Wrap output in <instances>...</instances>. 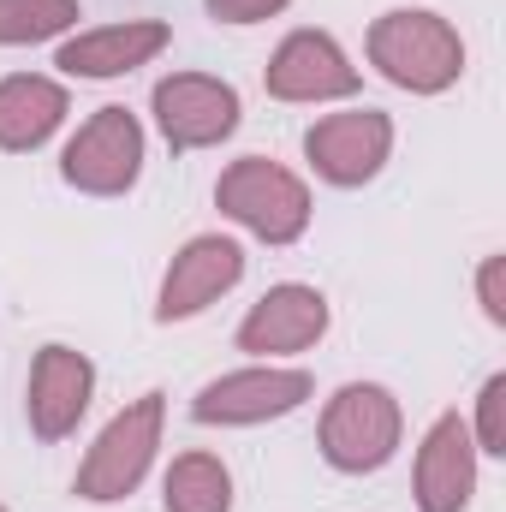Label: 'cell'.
Instances as JSON below:
<instances>
[{"label": "cell", "instance_id": "cell-1", "mask_svg": "<svg viewBox=\"0 0 506 512\" xmlns=\"http://www.w3.org/2000/svg\"><path fill=\"white\" fill-rule=\"evenodd\" d=\"M370 66L411 96H441L465 72V42L441 12H381L370 24Z\"/></svg>", "mask_w": 506, "mask_h": 512}, {"label": "cell", "instance_id": "cell-2", "mask_svg": "<svg viewBox=\"0 0 506 512\" xmlns=\"http://www.w3.org/2000/svg\"><path fill=\"white\" fill-rule=\"evenodd\" d=\"M215 203L227 221H239L245 233H256L262 245H298L310 227V191L298 173H286L268 155H245L221 173Z\"/></svg>", "mask_w": 506, "mask_h": 512}, {"label": "cell", "instance_id": "cell-3", "mask_svg": "<svg viewBox=\"0 0 506 512\" xmlns=\"http://www.w3.org/2000/svg\"><path fill=\"white\" fill-rule=\"evenodd\" d=\"M161 423H167V399H161V393L131 399L126 411L96 435V447L84 453L78 483H72L78 501H96V507L126 501L131 489L149 477V459H155V447H161Z\"/></svg>", "mask_w": 506, "mask_h": 512}, {"label": "cell", "instance_id": "cell-4", "mask_svg": "<svg viewBox=\"0 0 506 512\" xmlns=\"http://www.w3.org/2000/svg\"><path fill=\"white\" fill-rule=\"evenodd\" d=\"M399 399L376 382H346L328 411H322V459L346 477H364V471H381L393 453H399Z\"/></svg>", "mask_w": 506, "mask_h": 512}, {"label": "cell", "instance_id": "cell-5", "mask_svg": "<svg viewBox=\"0 0 506 512\" xmlns=\"http://www.w3.org/2000/svg\"><path fill=\"white\" fill-rule=\"evenodd\" d=\"M143 173V126L126 108H96L60 155V179L90 197H120Z\"/></svg>", "mask_w": 506, "mask_h": 512}, {"label": "cell", "instance_id": "cell-6", "mask_svg": "<svg viewBox=\"0 0 506 512\" xmlns=\"http://www.w3.org/2000/svg\"><path fill=\"white\" fill-rule=\"evenodd\" d=\"M358 66L328 30H292L268 60V96L274 102H340L358 96Z\"/></svg>", "mask_w": 506, "mask_h": 512}, {"label": "cell", "instance_id": "cell-7", "mask_svg": "<svg viewBox=\"0 0 506 512\" xmlns=\"http://www.w3.org/2000/svg\"><path fill=\"white\" fill-rule=\"evenodd\" d=\"M155 126L173 149H209L239 126V90L203 72H173L155 84Z\"/></svg>", "mask_w": 506, "mask_h": 512}, {"label": "cell", "instance_id": "cell-8", "mask_svg": "<svg viewBox=\"0 0 506 512\" xmlns=\"http://www.w3.org/2000/svg\"><path fill=\"white\" fill-rule=\"evenodd\" d=\"M393 149V120L381 108H346L304 131V155L328 185H364L376 179Z\"/></svg>", "mask_w": 506, "mask_h": 512}, {"label": "cell", "instance_id": "cell-9", "mask_svg": "<svg viewBox=\"0 0 506 512\" xmlns=\"http://www.w3.org/2000/svg\"><path fill=\"white\" fill-rule=\"evenodd\" d=\"M310 399V376L304 370H233L221 382H209L191 399V417L197 423H268V417H286Z\"/></svg>", "mask_w": 506, "mask_h": 512}, {"label": "cell", "instance_id": "cell-10", "mask_svg": "<svg viewBox=\"0 0 506 512\" xmlns=\"http://www.w3.org/2000/svg\"><path fill=\"white\" fill-rule=\"evenodd\" d=\"M245 280V251L221 233H203L191 239L185 251L173 256L167 280H161V304H155V322H185L197 310H209L221 292H233Z\"/></svg>", "mask_w": 506, "mask_h": 512}, {"label": "cell", "instance_id": "cell-11", "mask_svg": "<svg viewBox=\"0 0 506 512\" xmlns=\"http://www.w3.org/2000/svg\"><path fill=\"white\" fill-rule=\"evenodd\" d=\"M328 334V298L316 286H268L251 304V316L239 322V352L251 358H274V352H304Z\"/></svg>", "mask_w": 506, "mask_h": 512}, {"label": "cell", "instance_id": "cell-12", "mask_svg": "<svg viewBox=\"0 0 506 512\" xmlns=\"http://www.w3.org/2000/svg\"><path fill=\"white\" fill-rule=\"evenodd\" d=\"M477 495V441L459 411L435 417L417 447V507L423 512H465Z\"/></svg>", "mask_w": 506, "mask_h": 512}, {"label": "cell", "instance_id": "cell-13", "mask_svg": "<svg viewBox=\"0 0 506 512\" xmlns=\"http://www.w3.org/2000/svg\"><path fill=\"white\" fill-rule=\"evenodd\" d=\"M90 393H96V364L72 346H42L36 364H30V429L42 441H66L78 429V417L90 411Z\"/></svg>", "mask_w": 506, "mask_h": 512}, {"label": "cell", "instance_id": "cell-14", "mask_svg": "<svg viewBox=\"0 0 506 512\" xmlns=\"http://www.w3.org/2000/svg\"><path fill=\"white\" fill-rule=\"evenodd\" d=\"M161 48H167V24L131 18V24H108V30L72 36V42L54 54V66L72 72V78H126L137 66H149Z\"/></svg>", "mask_w": 506, "mask_h": 512}, {"label": "cell", "instance_id": "cell-15", "mask_svg": "<svg viewBox=\"0 0 506 512\" xmlns=\"http://www.w3.org/2000/svg\"><path fill=\"white\" fill-rule=\"evenodd\" d=\"M66 120V90L54 78H36V72H18V78H0V149L24 155V149H42Z\"/></svg>", "mask_w": 506, "mask_h": 512}, {"label": "cell", "instance_id": "cell-16", "mask_svg": "<svg viewBox=\"0 0 506 512\" xmlns=\"http://www.w3.org/2000/svg\"><path fill=\"white\" fill-rule=\"evenodd\" d=\"M167 512H233V477L215 453H179L167 483H161Z\"/></svg>", "mask_w": 506, "mask_h": 512}, {"label": "cell", "instance_id": "cell-17", "mask_svg": "<svg viewBox=\"0 0 506 512\" xmlns=\"http://www.w3.org/2000/svg\"><path fill=\"white\" fill-rule=\"evenodd\" d=\"M78 24V0H0V48H30Z\"/></svg>", "mask_w": 506, "mask_h": 512}, {"label": "cell", "instance_id": "cell-18", "mask_svg": "<svg viewBox=\"0 0 506 512\" xmlns=\"http://www.w3.org/2000/svg\"><path fill=\"white\" fill-rule=\"evenodd\" d=\"M477 453L506 459V376H489L477 393Z\"/></svg>", "mask_w": 506, "mask_h": 512}, {"label": "cell", "instance_id": "cell-19", "mask_svg": "<svg viewBox=\"0 0 506 512\" xmlns=\"http://www.w3.org/2000/svg\"><path fill=\"white\" fill-rule=\"evenodd\" d=\"M221 24H262V18H274L280 6H292V0H203Z\"/></svg>", "mask_w": 506, "mask_h": 512}, {"label": "cell", "instance_id": "cell-20", "mask_svg": "<svg viewBox=\"0 0 506 512\" xmlns=\"http://www.w3.org/2000/svg\"><path fill=\"white\" fill-rule=\"evenodd\" d=\"M477 286H483V310H489V322H506V298H501V256H489V262H483Z\"/></svg>", "mask_w": 506, "mask_h": 512}, {"label": "cell", "instance_id": "cell-21", "mask_svg": "<svg viewBox=\"0 0 506 512\" xmlns=\"http://www.w3.org/2000/svg\"><path fill=\"white\" fill-rule=\"evenodd\" d=\"M0 512H6V507H0Z\"/></svg>", "mask_w": 506, "mask_h": 512}]
</instances>
